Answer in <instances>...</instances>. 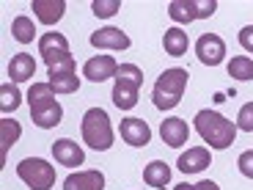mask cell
I'll return each mask as SVG.
<instances>
[{
    "label": "cell",
    "instance_id": "cell-21",
    "mask_svg": "<svg viewBox=\"0 0 253 190\" xmlns=\"http://www.w3.org/2000/svg\"><path fill=\"white\" fill-rule=\"evenodd\" d=\"M228 77L240 80V83H251L253 80V58L231 55V61H228Z\"/></svg>",
    "mask_w": 253,
    "mask_h": 190
},
{
    "label": "cell",
    "instance_id": "cell-30",
    "mask_svg": "<svg viewBox=\"0 0 253 190\" xmlns=\"http://www.w3.org/2000/svg\"><path fill=\"white\" fill-rule=\"evenodd\" d=\"M237 168H240L242 177L253 179V149H248V152L240 154V160H237Z\"/></svg>",
    "mask_w": 253,
    "mask_h": 190
},
{
    "label": "cell",
    "instance_id": "cell-24",
    "mask_svg": "<svg viewBox=\"0 0 253 190\" xmlns=\"http://www.w3.org/2000/svg\"><path fill=\"white\" fill-rule=\"evenodd\" d=\"M168 17H171L173 22H179V25L193 22V19H196L193 3H190V0H171V3H168Z\"/></svg>",
    "mask_w": 253,
    "mask_h": 190
},
{
    "label": "cell",
    "instance_id": "cell-28",
    "mask_svg": "<svg viewBox=\"0 0 253 190\" xmlns=\"http://www.w3.org/2000/svg\"><path fill=\"white\" fill-rule=\"evenodd\" d=\"M193 3V11H196V19H207L217 11V0H190Z\"/></svg>",
    "mask_w": 253,
    "mask_h": 190
},
{
    "label": "cell",
    "instance_id": "cell-25",
    "mask_svg": "<svg viewBox=\"0 0 253 190\" xmlns=\"http://www.w3.org/2000/svg\"><path fill=\"white\" fill-rule=\"evenodd\" d=\"M52 86V91L55 94H75L77 89H80V77L77 75H63V77H55V80H47Z\"/></svg>",
    "mask_w": 253,
    "mask_h": 190
},
{
    "label": "cell",
    "instance_id": "cell-15",
    "mask_svg": "<svg viewBox=\"0 0 253 190\" xmlns=\"http://www.w3.org/2000/svg\"><path fill=\"white\" fill-rule=\"evenodd\" d=\"M63 190H105L102 171H77L63 179Z\"/></svg>",
    "mask_w": 253,
    "mask_h": 190
},
{
    "label": "cell",
    "instance_id": "cell-4",
    "mask_svg": "<svg viewBox=\"0 0 253 190\" xmlns=\"http://www.w3.org/2000/svg\"><path fill=\"white\" fill-rule=\"evenodd\" d=\"M80 130H83L85 146H91L94 152H108L110 146H113V124H110L108 110L88 108L85 113H83Z\"/></svg>",
    "mask_w": 253,
    "mask_h": 190
},
{
    "label": "cell",
    "instance_id": "cell-2",
    "mask_svg": "<svg viewBox=\"0 0 253 190\" xmlns=\"http://www.w3.org/2000/svg\"><path fill=\"white\" fill-rule=\"evenodd\" d=\"M28 102H31V119L36 127L52 130V127L61 124L63 108L55 99V91H52L50 83H33L31 91H28Z\"/></svg>",
    "mask_w": 253,
    "mask_h": 190
},
{
    "label": "cell",
    "instance_id": "cell-22",
    "mask_svg": "<svg viewBox=\"0 0 253 190\" xmlns=\"http://www.w3.org/2000/svg\"><path fill=\"white\" fill-rule=\"evenodd\" d=\"M11 36L17 39L19 45H31L33 39H36V25H33V19L25 17V14L14 17V22H11Z\"/></svg>",
    "mask_w": 253,
    "mask_h": 190
},
{
    "label": "cell",
    "instance_id": "cell-8",
    "mask_svg": "<svg viewBox=\"0 0 253 190\" xmlns=\"http://www.w3.org/2000/svg\"><path fill=\"white\" fill-rule=\"evenodd\" d=\"M196 55L201 63H207V66H217V63H223V58H226V42H223L217 33H201L196 42Z\"/></svg>",
    "mask_w": 253,
    "mask_h": 190
},
{
    "label": "cell",
    "instance_id": "cell-26",
    "mask_svg": "<svg viewBox=\"0 0 253 190\" xmlns=\"http://www.w3.org/2000/svg\"><path fill=\"white\" fill-rule=\"evenodd\" d=\"M119 8H121L119 0H94V3H91L94 17H102V19H108V17H113V14H119Z\"/></svg>",
    "mask_w": 253,
    "mask_h": 190
},
{
    "label": "cell",
    "instance_id": "cell-20",
    "mask_svg": "<svg viewBox=\"0 0 253 190\" xmlns=\"http://www.w3.org/2000/svg\"><path fill=\"white\" fill-rule=\"evenodd\" d=\"M163 47L171 58H182L184 52H187V47H190V39H187V33H184L182 28H168L165 36H163Z\"/></svg>",
    "mask_w": 253,
    "mask_h": 190
},
{
    "label": "cell",
    "instance_id": "cell-33",
    "mask_svg": "<svg viewBox=\"0 0 253 190\" xmlns=\"http://www.w3.org/2000/svg\"><path fill=\"white\" fill-rule=\"evenodd\" d=\"M173 190H196V185H187V182H182V185H176Z\"/></svg>",
    "mask_w": 253,
    "mask_h": 190
},
{
    "label": "cell",
    "instance_id": "cell-14",
    "mask_svg": "<svg viewBox=\"0 0 253 190\" xmlns=\"http://www.w3.org/2000/svg\"><path fill=\"white\" fill-rule=\"evenodd\" d=\"M121 141H126V143L135 146V149L149 146V141H152V130H149V124H146L143 119H135V116L121 119Z\"/></svg>",
    "mask_w": 253,
    "mask_h": 190
},
{
    "label": "cell",
    "instance_id": "cell-3",
    "mask_svg": "<svg viewBox=\"0 0 253 190\" xmlns=\"http://www.w3.org/2000/svg\"><path fill=\"white\" fill-rule=\"evenodd\" d=\"M187 80H190V72L182 69V66H171L165 69L163 75L154 80V89H152V102L157 110H173L182 102L184 89H187Z\"/></svg>",
    "mask_w": 253,
    "mask_h": 190
},
{
    "label": "cell",
    "instance_id": "cell-6",
    "mask_svg": "<svg viewBox=\"0 0 253 190\" xmlns=\"http://www.w3.org/2000/svg\"><path fill=\"white\" fill-rule=\"evenodd\" d=\"M17 177L31 190H52V185H55V168L44 157H25L17 163Z\"/></svg>",
    "mask_w": 253,
    "mask_h": 190
},
{
    "label": "cell",
    "instance_id": "cell-16",
    "mask_svg": "<svg viewBox=\"0 0 253 190\" xmlns=\"http://www.w3.org/2000/svg\"><path fill=\"white\" fill-rule=\"evenodd\" d=\"M31 8H33V14H36L39 22L55 25L58 19L66 14V0H33Z\"/></svg>",
    "mask_w": 253,
    "mask_h": 190
},
{
    "label": "cell",
    "instance_id": "cell-32",
    "mask_svg": "<svg viewBox=\"0 0 253 190\" xmlns=\"http://www.w3.org/2000/svg\"><path fill=\"white\" fill-rule=\"evenodd\" d=\"M196 190H220V188H217V182H212V179H201V182L196 185Z\"/></svg>",
    "mask_w": 253,
    "mask_h": 190
},
{
    "label": "cell",
    "instance_id": "cell-10",
    "mask_svg": "<svg viewBox=\"0 0 253 190\" xmlns=\"http://www.w3.org/2000/svg\"><path fill=\"white\" fill-rule=\"evenodd\" d=\"M88 42L96 50H129V45H132L129 36H126L121 28H113V25H105V28H99V31H94Z\"/></svg>",
    "mask_w": 253,
    "mask_h": 190
},
{
    "label": "cell",
    "instance_id": "cell-12",
    "mask_svg": "<svg viewBox=\"0 0 253 190\" xmlns=\"http://www.w3.org/2000/svg\"><path fill=\"white\" fill-rule=\"evenodd\" d=\"M160 138H163L165 146H171V149H182L190 138V127L184 119L179 116H171V119H165L160 124Z\"/></svg>",
    "mask_w": 253,
    "mask_h": 190
},
{
    "label": "cell",
    "instance_id": "cell-9",
    "mask_svg": "<svg viewBox=\"0 0 253 190\" xmlns=\"http://www.w3.org/2000/svg\"><path fill=\"white\" fill-rule=\"evenodd\" d=\"M116 72H119V63L113 55H94L83 63V77L91 83H105L116 77Z\"/></svg>",
    "mask_w": 253,
    "mask_h": 190
},
{
    "label": "cell",
    "instance_id": "cell-31",
    "mask_svg": "<svg viewBox=\"0 0 253 190\" xmlns=\"http://www.w3.org/2000/svg\"><path fill=\"white\" fill-rule=\"evenodd\" d=\"M237 39H240V45L245 47L248 52H253V25H245V28L240 31V36H237Z\"/></svg>",
    "mask_w": 253,
    "mask_h": 190
},
{
    "label": "cell",
    "instance_id": "cell-27",
    "mask_svg": "<svg viewBox=\"0 0 253 190\" xmlns=\"http://www.w3.org/2000/svg\"><path fill=\"white\" fill-rule=\"evenodd\" d=\"M237 130L242 133H253V102H245L237 113Z\"/></svg>",
    "mask_w": 253,
    "mask_h": 190
},
{
    "label": "cell",
    "instance_id": "cell-19",
    "mask_svg": "<svg viewBox=\"0 0 253 190\" xmlns=\"http://www.w3.org/2000/svg\"><path fill=\"white\" fill-rule=\"evenodd\" d=\"M143 182L149 188H165L171 182V165L165 160H152V163L143 168Z\"/></svg>",
    "mask_w": 253,
    "mask_h": 190
},
{
    "label": "cell",
    "instance_id": "cell-13",
    "mask_svg": "<svg viewBox=\"0 0 253 190\" xmlns=\"http://www.w3.org/2000/svg\"><path fill=\"white\" fill-rule=\"evenodd\" d=\"M209 165H212V154H209L207 146H193V149L179 154V160H176V168L182 174H201Z\"/></svg>",
    "mask_w": 253,
    "mask_h": 190
},
{
    "label": "cell",
    "instance_id": "cell-1",
    "mask_svg": "<svg viewBox=\"0 0 253 190\" xmlns=\"http://www.w3.org/2000/svg\"><path fill=\"white\" fill-rule=\"evenodd\" d=\"M193 124H196V133L204 138V143H209V149H228V146H234L237 124H231L217 110H209V108L198 110Z\"/></svg>",
    "mask_w": 253,
    "mask_h": 190
},
{
    "label": "cell",
    "instance_id": "cell-23",
    "mask_svg": "<svg viewBox=\"0 0 253 190\" xmlns=\"http://www.w3.org/2000/svg\"><path fill=\"white\" fill-rule=\"evenodd\" d=\"M19 105H22V94H19L17 83H3V86H0V110L8 116V113H14Z\"/></svg>",
    "mask_w": 253,
    "mask_h": 190
},
{
    "label": "cell",
    "instance_id": "cell-18",
    "mask_svg": "<svg viewBox=\"0 0 253 190\" xmlns=\"http://www.w3.org/2000/svg\"><path fill=\"white\" fill-rule=\"evenodd\" d=\"M33 75H36V61H33V55H28V52H17V55L8 61V77H11V83L33 80Z\"/></svg>",
    "mask_w": 253,
    "mask_h": 190
},
{
    "label": "cell",
    "instance_id": "cell-17",
    "mask_svg": "<svg viewBox=\"0 0 253 190\" xmlns=\"http://www.w3.org/2000/svg\"><path fill=\"white\" fill-rule=\"evenodd\" d=\"M19 135H22V124L8 119V116H3V119H0V165H3V168H6L8 149L19 141Z\"/></svg>",
    "mask_w": 253,
    "mask_h": 190
},
{
    "label": "cell",
    "instance_id": "cell-7",
    "mask_svg": "<svg viewBox=\"0 0 253 190\" xmlns=\"http://www.w3.org/2000/svg\"><path fill=\"white\" fill-rule=\"evenodd\" d=\"M39 55L44 58L47 69L50 66H55L58 61H63V58H69L72 50H69V42H66V36L58 31H50L44 33V36H39Z\"/></svg>",
    "mask_w": 253,
    "mask_h": 190
},
{
    "label": "cell",
    "instance_id": "cell-11",
    "mask_svg": "<svg viewBox=\"0 0 253 190\" xmlns=\"http://www.w3.org/2000/svg\"><path fill=\"white\" fill-rule=\"evenodd\" d=\"M50 149H52L55 163H61L63 168H80L83 160H85L83 146H77V141H72V138H58Z\"/></svg>",
    "mask_w": 253,
    "mask_h": 190
},
{
    "label": "cell",
    "instance_id": "cell-29",
    "mask_svg": "<svg viewBox=\"0 0 253 190\" xmlns=\"http://www.w3.org/2000/svg\"><path fill=\"white\" fill-rule=\"evenodd\" d=\"M50 80H55V77H63V75H75V58H63V61H58L55 66H50Z\"/></svg>",
    "mask_w": 253,
    "mask_h": 190
},
{
    "label": "cell",
    "instance_id": "cell-5",
    "mask_svg": "<svg viewBox=\"0 0 253 190\" xmlns=\"http://www.w3.org/2000/svg\"><path fill=\"white\" fill-rule=\"evenodd\" d=\"M143 86V69L135 63H119L116 72V83H113V105L119 110H132L138 105V94Z\"/></svg>",
    "mask_w": 253,
    "mask_h": 190
}]
</instances>
